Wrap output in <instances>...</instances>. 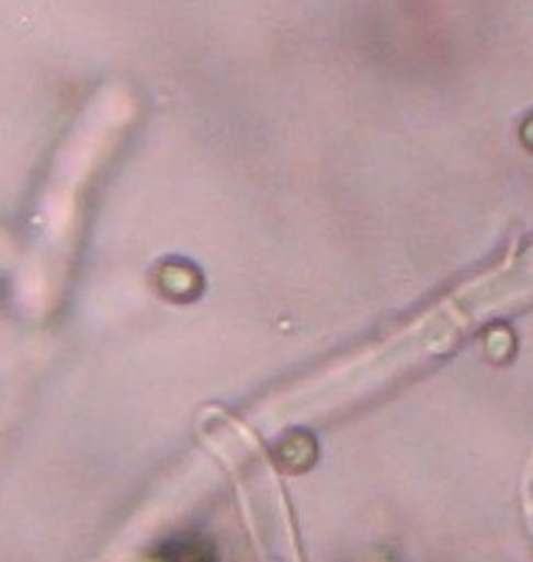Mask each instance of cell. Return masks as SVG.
<instances>
[{"mask_svg":"<svg viewBox=\"0 0 533 562\" xmlns=\"http://www.w3.org/2000/svg\"><path fill=\"white\" fill-rule=\"evenodd\" d=\"M486 351L494 363H509L519 351V340L511 325H496L490 335L486 337Z\"/></svg>","mask_w":533,"mask_h":562,"instance_id":"1","label":"cell"},{"mask_svg":"<svg viewBox=\"0 0 533 562\" xmlns=\"http://www.w3.org/2000/svg\"><path fill=\"white\" fill-rule=\"evenodd\" d=\"M519 142L533 154V113H530L519 125Z\"/></svg>","mask_w":533,"mask_h":562,"instance_id":"2","label":"cell"}]
</instances>
